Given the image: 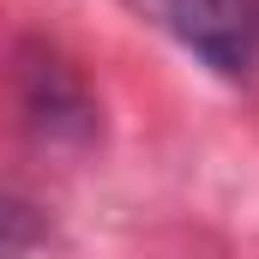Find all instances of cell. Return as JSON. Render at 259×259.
Returning <instances> with one entry per match:
<instances>
[{"mask_svg": "<svg viewBox=\"0 0 259 259\" xmlns=\"http://www.w3.org/2000/svg\"><path fill=\"white\" fill-rule=\"evenodd\" d=\"M151 12H157L211 72L241 78V72L253 66L259 24H253V6H247V0H151Z\"/></svg>", "mask_w": 259, "mask_h": 259, "instance_id": "6da1fadb", "label": "cell"}, {"mask_svg": "<svg viewBox=\"0 0 259 259\" xmlns=\"http://www.w3.org/2000/svg\"><path fill=\"white\" fill-rule=\"evenodd\" d=\"M18 103H24L30 127L49 139H91V127H97V103H91L84 78L55 49H36V42L18 55Z\"/></svg>", "mask_w": 259, "mask_h": 259, "instance_id": "7a4b0ae2", "label": "cell"}, {"mask_svg": "<svg viewBox=\"0 0 259 259\" xmlns=\"http://www.w3.org/2000/svg\"><path fill=\"white\" fill-rule=\"evenodd\" d=\"M30 241H36V217H30V205H18L12 193H0V259H18Z\"/></svg>", "mask_w": 259, "mask_h": 259, "instance_id": "3957f363", "label": "cell"}]
</instances>
